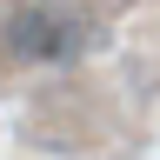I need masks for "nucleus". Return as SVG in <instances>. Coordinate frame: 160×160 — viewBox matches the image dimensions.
Returning <instances> with one entry per match:
<instances>
[{"label": "nucleus", "instance_id": "nucleus-1", "mask_svg": "<svg viewBox=\"0 0 160 160\" xmlns=\"http://www.w3.org/2000/svg\"><path fill=\"white\" fill-rule=\"evenodd\" d=\"M87 47V20L60 0H20L7 13V53L13 60H33V67H60Z\"/></svg>", "mask_w": 160, "mask_h": 160}]
</instances>
